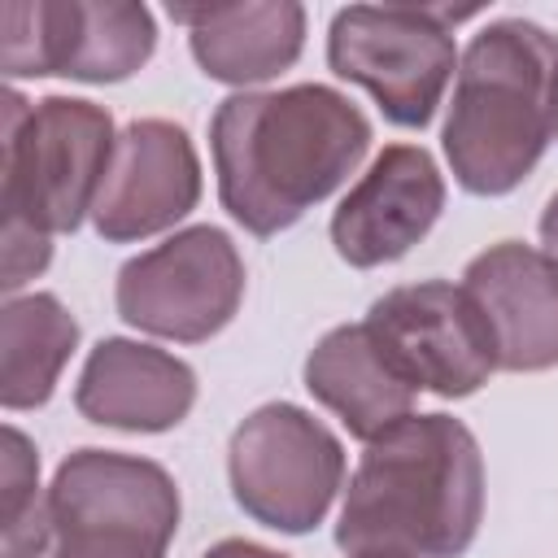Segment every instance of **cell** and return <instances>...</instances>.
<instances>
[{"mask_svg":"<svg viewBox=\"0 0 558 558\" xmlns=\"http://www.w3.org/2000/svg\"><path fill=\"white\" fill-rule=\"evenodd\" d=\"M366 148L371 118L323 83L235 92L209 122L222 209L253 235L288 231L362 166Z\"/></svg>","mask_w":558,"mask_h":558,"instance_id":"6da1fadb","label":"cell"},{"mask_svg":"<svg viewBox=\"0 0 558 558\" xmlns=\"http://www.w3.org/2000/svg\"><path fill=\"white\" fill-rule=\"evenodd\" d=\"M484 519V453L462 418L410 414L366 440L336 545L384 558H462Z\"/></svg>","mask_w":558,"mask_h":558,"instance_id":"7a4b0ae2","label":"cell"},{"mask_svg":"<svg viewBox=\"0 0 558 558\" xmlns=\"http://www.w3.org/2000/svg\"><path fill=\"white\" fill-rule=\"evenodd\" d=\"M558 135V35L527 17L488 22L458 61L445 157L471 196L514 192Z\"/></svg>","mask_w":558,"mask_h":558,"instance_id":"3957f363","label":"cell"},{"mask_svg":"<svg viewBox=\"0 0 558 558\" xmlns=\"http://www.w3.org/2000/svg\"><path fill=\"white\" fill-rule=\"evenodd\" d=\"M0 209H4V279L13 296L35 279L52 244L48 235L74 231L92 214L113 157V118L105 105L74 96H44L39 105L4 92L0 131Z\"/></svg>","mask_w":558,"mask_h":558,"instance_id":"277c9868","label":"cell"},{"mask_svg":"<svg viewBox=\"0 0 558 558\" xmlns=\"http://www.w3.org/2000/svg\"><path fill=\"white\" fill-rule=\"evenodd\" d=\"M471 13L449 4H349L331 17L327 65L371 92L392 126H427L458 70L453 22Z\"/></svg>","mask_w":558,"mask_h":558,"instance_id":"5b68a950","label":"cell"},{"mask_svg":"<svg viewBox=\"0 0 558 558\" xmlns=\"http://www.w3.org/2000/svg\"><path fill=\"white\" fill-rule=\"evenodd\" d=\"M48 519V558H166L179 532V488L148 458L78 449L52 475Z\"/></svg>","mask_w":558,"mask_h":558,"instance_id":"8992f818","label":"cell"},{"mask_svg":"<svg viewBox=\"0 0 558 558\" xmlns=\"http://www.w3.org/2000/svg\"><path fill=\"white\" fill-rule=\"evenodd\" d=\"M227 475L253 523L301 536L327 519L344 484V449L310 410L270 401L231 432Z\"/></svg>","mask_w":558,"mask_h":558,"instance_id":"52a82bcc","label":"cell"},{"mask_svg":"<svg viewBox=\"0 0 558 558\" xmlns=\"http://www.w3.org/2000/svg\"><path fill=\"white\" fill-rule=\"evenodd\" d=\"M157 22L135 0H9L0 9V65L9 78L122 83L148 65Z\"/></svg>","mask_w":558,"mask_h":558,"instance_id":"ba28073f","label":"cell"},{"mask_svg":"<svg viewBox=\"0 0 558 558\" xmlns=\"http://www.w3.org/2000/svg\"><path fill=\"white\" fill-rule=\"evenodd\" d=\"M113 301L131 327L201 344L235 318L244 301V257L222 227H183L118 270Z\"/></svg>","mask_w":558,"mask_h":558,"instance_id":"9c48e42d","label":"cell"},{"mask_svg":"<svg viewBox=\"0 0 558 558\" xmlns=\"http://www.w3.org/2000/svg\"><path fill=\"white\" fill-rule=\"evenodd\" d=\"M366 327L418 392L458 401L484 388L497 371L493 331L462 283L423 279L388 288L366 310Z\"/></svg>","mask_w":558,"mask_h":558,"instance_id":"30bf717a","label":"cell"},{"mask_svg":"<svg viewBox=\"0 0 558 558\" xmlns=\"http://www.w3.org/2000/svg\"><path fill=\"white\" fill-rule=\"evenodd\" d=\"M201 201V161L183 126L166 118H135L109 157L92 205V227L109 244L148 240L183 222Z\"/></svg>","mask_w":558,"mask_h":558,"instance_id":"8fae6325","label":"cell"},{"mask_svg":"<svg viewBox=\"0 0 558 558\" xmlns=\"http://www.w3.org/2000/svg\"><path fill=\"white\" fill-rule=\"evenodd\" d=\"M440 209L445 179L432 153L418 144H388L336 205L331 244L349 266L371 270L405 257L436 227Z\"/></svg>","mask_w":558,"mask_h":558,"instance_id":"7c38bea8","label":"cell"},{"mask_svg":"<svg viewBox=\"0 0 558 558\" xmlns=\"http://www.w3.org/2000/svg\"><path fill=\"white\" fill-rule=\"evenodd\" d=\"M462 288L493 331L497 371L558 366V262L545 248L501 240L466 262Z\"/></svg>","mask_w":558,"mask_h":558,"instance_id":"4fadbf2b","label":"cell"},{"mask_svg":"<svg viewBox=\"0 0 558 558\" xmlns=\"http://www.w3.org/2000/svg\"><path fill=\"white\" fill-rule=\"evenodd\" d=\"M196 401V371L153 344L109 336L100 340L74 384V405L87 423L118 432H170Z\"/></svg>","mask_w":558,"mask_h":558,"instance_id":"5bb4252c","label":"cell"},{"mask_svg":"<svg viewBox=\"0 0 558 558\" xmlns=\"http://www.w3.org/2000/svg\"><path fill=\"white\" fill-rule=\"evenodd\" d=\"M174 22L187 26L196 65L214 83L253 87L288 65L305 48V9L296 0H244V4H170Z\"/></svg>","mask_w":558,"mask_h":558,"instance_id":"9a60e30c","label":"cell"},{"mask_svg":"<svg viewBox=\"0 0 558 558\" xmlns=\"http://www.w3.org/2000/svg\"><path fill=\"white\" fill-rule=\"evenodd\" d=\"M305 388L357 440L384 436L392 423L410 418L418 401V388L366 323L331 327L314 344L305 357Z\"/></svg>","mask_w":558,"mask_h":558,"instance_id":"2e32d148","label":"cell"},{"mask_svg":"<svg viewBox=\"0 0 558 558\" xmlns=\"http://www.w3.org/2000/svg\"><path fill=\"white\" fill-rule=\"evenodd\" d=\"M74 349H78V323L52 292L9 296L0 310V401L4 410L44 405Z\"/></svg>","mask_w":558,"mask_h":558,"instance_id":"e0dca14e","label":"cell"},{"mask_svg":"<svg viewBox=\"0 0 558 558\" xmlns=\"http://www.w3.org/2000/svg\"><path fill=\"white\" fill-rule=\"evenodd\" d=\"M0 493H4V558H48L52 549V519H48V493L39 497V458L35 445L4 427V466H0Z\"/></svg>","mask_w":558,"mask_h":558,"instance_id":"ac0fdd59","label":"cell"},{"mask_svg":"<svg viewBox=\"0 0 558 558\" xmlns=\"http://www.w3.org/2000/svg\"><path fill=\"white\" fill-rule=\"evenodd\" d=\"M201 558H288V554L266 549V545H257V541H240V536H231V541H218L214 549H205Z\"/></svg>","mask_w":558,"mask_h":558,"instance_id":"d6986e66","label":"cell"},{"mask_svg":"<svg viewBox=\"0 0 558 558\" xmlns=\"http://www.w3.org/2000/svg\"><path fill=\"white\" fill-rule=\"evenodd\" d=\"M541 244H545V253L558 262V192L549 196V205H545V214H541Z\"/></svg>","mask_w":558,"mask_h":558,"instance_id":"ffe728a7","label":"cell"},{"mask_svg":"<svg viewBox=\"0 0 558 558\" xmlns=\"http://www.w3.org/2000/svg\"><path fill=\"white\" fill-rule=\"evenodd\" d=\"M353 558H384V554H353Z\"/></svg>","mask_w":558,"mask_h":558,"instance_id":"44dd1931","label":"cell"}]
</instances>
